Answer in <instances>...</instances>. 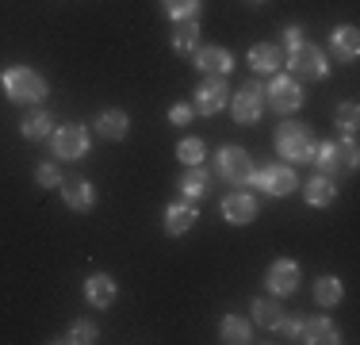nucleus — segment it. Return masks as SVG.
<instances>
[{
	"mask_svg": "<svg viewBox=\"0 0 360 345\" xmlns=\"http://www.w3.org/2000/svg\"><path fill=\"white\" fill-rule=\"evenodd\" d=\"M222 341H230V345L250 341V322L238 318V315H226V318H222Z\"/></svg>",
	"mask_w": 360,
	"mask_h": 345,
	"instance_id": "obj_24",
	"label": "nucleus"
},
{
	"mask_svg": "<svg viewBox=\"0 0 360 345\" xmlns=\"http://www.w3.org/2000/svg\"><path fill=\"white\" fill-rule=\"evenodd\" d=\"M169 119H173V123H180V127H184V123H192V108H184V104H176V108L169 111Z\"/></svg>",
	"mask_w": 360,
	"mask_h": 345,
	"instance_id": "obj_35",
	"label": "nucleus"
},
{
	"mask_svg": "<svg viewBox=\"0 0 360 345\" xmlns=\"http://www.w3.org/2000/svg\"><path fill=\"white\" fill-rule=\"evenodd\" d=\"M333 200H338V184H333L330 177L307 180V203H311V207H330Z\"/></svg>",
	"mask_w": 360,
	"mask_h": 345,
	"instance_id": "obj_17",
	"label": "nucleus"
},
{
	"mask_svg": "<svg viewBox=\"0 0 360 345\" xmlns=\"http://www.w3.org/2000/svg\"><path fill=\"white\" fill-rule=\"evenodd\" d=\"M176 158L184 161V165H200L203 161V142L200 138H184V142L176 146Z\"/></svg>",
	"mask_w": 360,
	"mask_h": 345,
	"instance_id": "obj_29",
	"label": "nucleus"
},
{
	"mask_svg": "<svg viewBox=\"0 0 360 345\" xmlns=\"http://www.w3.org/2000/svg\"><path fill=\"white\" fill-rule=\"evenodd\" d=\"M253 180H257V184H261L269 196H288V192H295V184H299L295 172H291L288 165H269V169L257 172Z\"/></svg>",
	"mask_w": 360,
	"mask_h": 345,
	"instance_id": "obj_6",
	"label": "nucleus"
},
{
	"mask_svg": "<svg viewBox=\"0 0 360 345\" xmlns=\"http://www.w3.org/2000/svg\"><path fill=\"white\" fill-rule=\"evenodd\" d=\"M161 8H165L173 20H195V12H200V0H161Z\"/></svg>",
	"mask_w": 360,
	"mask_h": 345,
	"instance_id": "obj_28",
	"label": "nucleus"
},
{
	"mask_svg": "<svg viewBox=\"0 0 360 345\" xmlns=\"http://www.w3.org/2000/svg\"><path fill=\"white\" fill-rule=\"evenodd\" d=\"M192 227H195V207H188V203H176V207H169V211H165V230H169L173 238L188 234Z\"/></svg>",
	"mask_w": 360,
	"mask_h": 345,
	"instance_id": "obj_16",
	"label": "nucleus"
},
{
	"mask_svg": "<svg viewBox=\"0 0 360 345\" xmlns=\"http://www.w3.org/2000/svg\"><path fill=\"white\" fill-rule=\"evenodd\" d=\"M299 288V265L280 257V261L269 265V291L272 296H288V291Z\"/></svg>",
	"mask_w": 360,
	"mask_h": 345,
	"instance_id": "obj_8",
	"label": "nucleus"
},
{
	"mask_svg": "<svg viewBox=\"0 0 360 345\" xmlns=\"http://www.w3.org/2000/svg\"><path fill=\"white\" fill-rule=\"evenodd\" d=\"M195 39H200V27H195V20H176V34H173V46L176 50H192Z\"/></svg>",
	"mask_w": 360,
	"mask_h": 345,
	"instance_id": "obj_27",
	"label": "nucleus"
},
{
	"mask_svg": "<svg viewBox=\"0 0 360 345\" xmlns=\"http://www.w3.org/2000/svg\"><path fill=\"white\" fill-rule=\"evenodd\" d=\"M264 92H269V104L280 115H291V111H299V104H303V92H299V84L291 81V77H272V84Z\"/></svg>",
	"mask_w": 360,
	"mask_h": 345,
	"instance_id": "obj_4",
	"label": "nucleus"
},
{
	"mask_svg": "<svg viewBox=\"0 0 360 345\" xmlns=\"http://www.w3.org/2000/svg\"><path fill=\"white\" fill-rule=\"evenodd\" d=\"M222 215H226L234 227H242V222H253L257 200H253V196H245V192H234V196H226V200H222Z\"/></svg>",
	"mask_w": 360,
	"mask_h": 345,
	"instance_id": "obj_12",
	"label": "nucleus"
},
{
	"mask_svg": "<svg viewBox=\"0 0 360 345\" xmlns=\"http://www.w3.org/2000/svg\"><path fill=\"white\" fill-rule=\"evenodd\" d=\"M276 150L288 161H311L314 158V134L303 123H284L276 131Z\"/></svg>",
	"mask_w": 360,
	"mask_h": 345,
	"instance_id": "obj_2",
	"label": "nucleus"
},
{
	"mask_svg": "<svg viewBox=\"0 0 360 345\" xmlns=\"http://www.w3.org/2000/svg\"><path fill=\"white\" fill-rule=\"evenodd\" d=\"M333 54L341 58V62H356L360 54V39H356V27H338L333 31Z\"/></svg>",
	"mask_w": 360,
	"mask_h": 345,
	"instance_id": "obj_18",
	"label": "nucleus"
},
{
	"mask_svg": "<svg viewBox=\"0 0 360 345\" xmlns=\"http://www.w3.org/2000/svg\"><path fill=\"white\" fill-rule=\"evenodd\" d=\"M284 34H288V42H291V46H295V42H303V27H288Z\"/></svg>",
	"mask_w": 360,
	"mask_h": 345,
	"instance_id": "obj_36",
	"label": "nucleus"
},
{
	"mask_svg": "<svg viewBox=\"0 0 360 345\" xmlns=\"http://www.w3.org/2000/svg\"><path fill=\"white\" fill-rule=\"evenodd\" d=\"M180 192L192 196V200L207 196V172H203V169H188L184 177H180Z\"/></svg>",
	"mask_w": 360,
	"mask_h": 345,
	"instance_id": "obj_25",
	"label": "nucleus"
},
{
	"mask_svg": "<svg viewBox=\"0 0 360 345\" xmlns=\"http://www.w3.org/2000/svg\"><path fill=\"white\" fill-rule=\"evenodd\" d=\"M264 96V89H261V84H245V89L242 92H238V96H234V119H238V123H257V119H261V100Z\"/></svg>",
	"mask_w": 360,
	"mask_h": 345,
	"instance_id": "obj_9",
	"label": "nucleus"
},
{
	"mask_svg": "<svg viewBox=\"0 0 360 345\" xmlns=\"http://www.w3.org/2000/svg\"><path fill=\"white\" fill-rule=\"evenodd\" d=\"M222 108H226V84H222V77L200 84V92H195V111H200V115H215Z\"/></svg>",
	"mask_w": 360,
	"mask_h": 345,
	"instance_id": "obj_10",
	"label": "nucleus"
},
{
	"mask_svg": "<svg viewBox=\"0 0 360 345\" xmlns=\"http://www.w3.org/2000/svg\"><path fill=\"white\" fill-rule=\"evenodd\" d=\"M338 158H341V165H345V169H356V158H360V150H356V138H353V134H349L345 142L338 146Z\"/></svg>",
	"mask_w": 360,
	"mask_h": 345,
	"instance_id": "obj_32",
	"label": "nucleus"
},
{
	"mask_svg": "<svg viewBox=\"0 0 360 345\" xmlns=\"http://www.w3.org/2000/svg\"><path fill=\"white\" fill-rule=\"evenodd\" d=\"M62 200H65V207H73V211H89L92 203H96V188L89 184V180H65L62 184Z\"/></svg>",
	"mask_w": 360,
	"mask_h": 345,
	"instance_id": "obj_11",
	"label": "nucleus"
},
{
	"mask_svg": "<svg viewBox=\"0 0 360 345\" xmlns=\"http://www.w3.org/2000/svg\"><path fill=\"white\" fill-rule=\"evenodd\" d=\"M311 161L322 169V177H333V172H341V169H345V165H341V158H338V142H326V146H319Z\"/></svg>",
	"mask_w": 360,
	"mask_h": 345,
	"instance_id": "obj_23",
	"label": "nucleus"
},
{
	"mask_svg": "<svg viewBox=\"0 0 360 345\" xmlns=\"http://www.w3.org/2000/svg\"><path fill=\"white\" fill-rule=\"evenodd\" d=\"M84 299H89L92 307H111V299H115V284H111V276L96 272L84 280Z\"/></svg>",
	"mask_w": 360,
	"mask_h": 345,
	"instance_id": "obj_14",
	"label": "nucleus"
},
{
	"mask_svg": "<svg viewBox=\"0 0 360 345\" xmlns=\"http://www.w3.org/2000/svg\"><path fill=\"white\" fill-rule=\"evenodd\" d=\"M250 65L261 69V73H276L280 65V50L272 46V42H257V46L250 50Z\"/></svg>",
	"mask_w": 360,
	"mask_h": 345,
	"instance_id": "obj_21",
	"label": "nucleus"
},
{
	"mask_svg": "<svg viewBox=\"0 0 360 345\" xmlns=\"http://www.w3.org/2000/svg\"><path fill=\"white\" fill-rule=\"evenodd\" d=\"M356 119H360V108H356V104H341V108H338V123L345 127L349 134L356 131Z\"/></svg>",
	"mask_w": 360,
	"mask_h": 345,
	"instance_id": "obj_33",
	"label": "nucleus"
},
{
	"mask_svg": "<svg viewBox=\"0 0 360 345\" xmlns=\"http://www.w3.org/2000/svg\"><path fill=\"white\" fill-rule=\"evenodd\" d=\"M219 172L230 180V184H245V180L253 177V161L245 150H238V146H226V150L219 153Z\"/></svg>",
	"mask_w": 360,
	"mask_h": 345,
	"instance_id": "obj_5",
	"label": "nucleus"
},
{
	"mask_svg": "<svg viewBox=\"0 0 360 345\" xmlns=\"http://www.w3.org/2000/svg\"><path fill=\"white\" fill-rule=\"evenodd\" d=\"M288 65H291V73H295L299 81H322L326 77V58H322V50L314 46V42H295L291 54H288Z\"/></svg>",
	"mask_w": 360,
	"mask_h": 345,
	"instance_id": "obj_3",
	"label": "nucleus"
},
{
	"mask_svg": "<svg viewBox=\"0 0 360 345\" xmlns=\"http://www.w3.org/2000/svg\"><path fill=\"white\" fill-rule=\"evenodd\" d=\"M280 330H284V338H295L299 341V326H303V318H280Z\"/></svg>",
	"mask_w": 360,
	"mask_h": 345,
	"instance_id": "obj_34",
	"label": "nucleus"
},
{
	"mask_svg": "<svg viewBox=\"0 0 360 345\" xmlns=\"http://www.w3.org/2000/svg\"><path fill=\"white\" fill-rule=\"evenodd\" d=\"M253 318L261 326H269V330H276V322L284 318V310L276 307V299H257V303H253Z\"/></svg>",
	"mask_w": 360,
	"mask_h": 345,
	"instance_id": "obj_26",
	"label": "nucleus"
},
{
	"mask_svg": "<svg viewBox=\"0 0 360 345\" xmlns=\"http://www.w3.org/2000/svg\"><path fill=\"white\" fill-rule=\"evenodd\" d=\"M35 180L42 188H54V184H62V169H58L54 161H42V165L35 169Z\"/></svg>",
	"mask_w": 360,
	"mask_h": 345,
	"instance_id": "obj_31",
	"label": "nucleus"
},
{
	"mask_svg": "<svg viewBox=\"0 0 360 345\" xmlns=\"http://www.w3.org/2000/svg\"><path fill=\"white\" fill-rule=\"evenodd\" d=\"M341 296H345V288H341L338 276H322V280L314 284V299H319L322 307H338Z\"/></svg>",
	"mask_w": 360,
	"mask_h": 345,
	"instance_id": "obj_22",
	"label": "nucleus"
},
{
	"mask_svg": "<svg viewBox=\"0 0 360 345\" xmlns=\"http://www.w3.org/2000/svg\"><path fill=\"white\" fill-rule=\"evenodd\" d=\"M4 92H8V100H15V104H39L42 96H46V81L35 73V69H8L4 73Z\"/></svg>",
	"mask_w": 360,
	"mask_h": 345,
	"instance_id": "obj_1",
	"label": "nucleus"
},
{
	"mask_svg": "<svg viewBox=\"0 0 360 345\" xmlns=\"http://www.w3.org/2000/svg\"><path fill=\"white\" fill-rule=\"evenodd\" d=\"M127 127H131V119H127L119 108L100 111V119H96V131L104 134L108 142H119V138H127Z\"/></svg>",
	"mask_w": 360,
	"mask_h": 345,
	"instance_id": "obj_15",
	"label": "nucleus"
},
{
	"mask_svg": "<svg viewBox=\"0 0 360 345\" xmlns=\"http://www.w3.org/2000/svg\"><path fill=\"white\" fill-rule=\"evenodd\" d=\"M20 131H23V138L39 142V138L54 134V115H50V111H35V115H27V119L20 123Z\"/></svg>",
	"mask_w": 360,
	"mask_h": 345,
	"instance_id": "obj_20",
	"label": "nucleus"
},
{
	"mask_svg": "<svg viewBox=\"0 0 360 345\" xmlns=\"http://www.w3.org/2000/svg\"><path fill=\"white\" fill-rule=\"evenodd\" d=\"M50 138H54V153L65 158V161L81 158V153L89 150V134H84V127H62V131H54Z\"/></svg>",
	"mask_w": 360,
	"mask_h": 345,
	"instance_id": "obj_7",
	"label": "nucleus"
},
{
	"mask_svg": "<svg viewBox=\"0 0 360 345\" xmlns=\"http://www.w3.org/2000/svg\"><path fill=\"white\" fill-rule=\"evenodd\" d=\"M299 341H307V345L338 341V326H333L330 318H307V322L299 326Z\"/></svg>",
	"mask_w": 360,
	"mask_h": 345,
	"instance_id": "obj_13",
	"label": "nucleus"
},
{
	"mask_svg": "<svg viewBox=\"0 0 360 345\" xmlns=\"http://www.w3.org/2000/svg\"><path fill=\"white\" fill-rule=\"evenodd\" d=\"M195 65H200L203 73H219V77H222L234 62H230V54H226L222 46H203L200 54H195Z\"/></svg>",
	"mask_w": 360,
	"mask_h": 345,
	"instance_id": "obj_19",
	"label": "nucleus"
},
{
	"mask_svg": "<svg viewBox=\"0 0 360 345\" xmlns=\"http://www.w3.org/2000/svg\"><path fill=\"white\" fill-rule=\"evenodd\" d=\"M65 341H73V345L96 341V326H92V322H84V318H81V322H73V326H70V334H65Z\"/></svg>",
	"mask_w": 360,
	"mask_h": 345,
	"instance_id": "obj_30",
	"label": "nucleus"
}]
</instances>
